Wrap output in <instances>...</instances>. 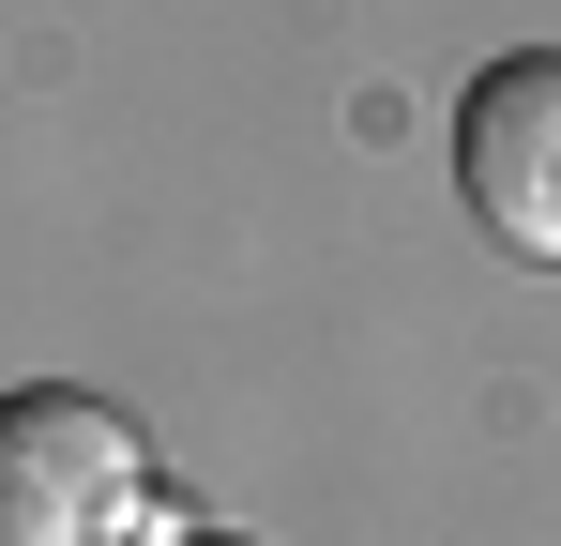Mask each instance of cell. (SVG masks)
<instances>
[{"label": "cell", "instance_id": "6da1fadb", "mask_svg": "<svg viewBox=\"0 0 561 546\" xmlns=\"http://www.w3.org/2000/svg\"><path fill=\"white\" fill-rule=\"evenodd\" d=\"M152 516V470H137V425L106 395H0V546H122Z\"/></svg>", "mask_w": 561, "mask_h": 546}, {"label": "cell", "instance_id": "7a4b0ae2", "mask_svg": "<svg viewBox=\"0 0 561 546\" xmlns=\"http://www.w3.org/2000/svg\"><path fill=\"white\" fill-rule=\"evenodd\" d=\"M456 182L485 213V243L561 273V46H516L456 91Z\"/></svg>", "mask_w": 561, "mask_h": 546}]
</instances>
